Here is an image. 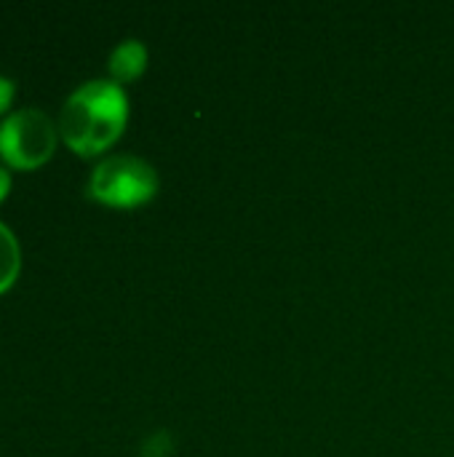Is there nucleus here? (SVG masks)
Wrapping results in <instances>:
<instances>
[{"instance_id":"obj_1","label":"nucleus","mask_w":454,"mask_h":457,"mask_svg":"<svg viewBox=\"0 0 454 457\" xmlns=\"http://www.w3.org/2000/svg\"><path fill=\"white\" fill-rule=\"evenodd\" d=\"M128 99L115 80H88L78 86L62 104L59 134L80 155L107 150L126 126Z\"/></svg>"},{"instance_id":"obj_2","label":"nucleus","mask_w":454,"mask_h":457,"mask_svg":"<svg viewBox=\"0 0 454 457\" xmlns=\"http://www.w3.org/2000/svg\"><path fill=\"white\" fill-rule=\"evenodd\" d=\"M158 193L155 169L136 155H107L88 177V195L118 209L147 204Z\"/></svg>"},{"instance_id":"obj_3","label":"nucleus","mask_w":454,"mask_h":457,"mask_svg":"<svg viewBox=\"0 0 454 457\" xmlns=\"http://www.w3.org/2000/svg\"><path fill=\"white\" fill-rule=\"evenodd\" d=\"M56 147V126L37 107L13 110L0 123V155L13 169H35L51 158Z\"/></svg>"},{"instance_id":"obj_4","label":"nucleus","mask_w":454,"mask_h":457,"mask_svg":"<svg viewBox=\"0 0 454 457\" xmlns=\"http://www.w3.org/2000/svg\"><path fill=\"white\" fill-rule=\"evenodd\" d=\"M110 75L112 80L120 86V83H128V80H136L144 67H147V48L142 40H123L112 48L110 54Z\"/></svg>"},{"instance_id":"obj_5","label":"nucleus","mask_w":454,"mask_h":457,"mask_svg":"<svg viewBox=\"0 0 454 457\" xmlns=\"http://www.w3.org/2000/svg\"><path fill=\"white\" fill-rule=\"evenodd\" d=\"M19 262H21L19 241L11 233V228L0 222V292H5L13 284V278L19 273Z\"/></svg>"},{"instance_id":"obj_6","label":"nucleus","mask_w":454,"mask_h":457,"mask_svg":"<svg viewBox=\"0 0 454 457\" xmlns=\"http://www.w3.org/2000/svg\"><path fill=\"white\" fill-rule=\"evenodd\" d=\"M174 455V436L169 431H155L144 439L139 457H171Z\"/></svg>"},{"instance_id":"obj_7","label":"nucleus","mask_w":454,"mask_h":457,"mask_svg":"<svg viewBox=\"0 0 454 457\" xmlns=\"http://www.w3.org/2000/svg\"><path fill=\"white\" fill-rule=\"evenodd\" d=\"M11 99H13V83L0 75V112L11 104Z\"/></svg>"},{"instance_id":"obj_8","label":"nucleus","mask_w":454,"mask_h":457,"mask_svg":"<svg viewBox=\"0 0 454 457\" xmlns=\"http://www.w3.org/2000/svg\"><path fill=\"white\" fill-rule=\"evenodd\" d=\"M8 187H11V174H8V169H3V166H0V201L5 198Z\"/></svg>"}]
</instances>
